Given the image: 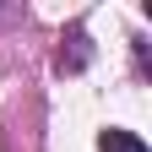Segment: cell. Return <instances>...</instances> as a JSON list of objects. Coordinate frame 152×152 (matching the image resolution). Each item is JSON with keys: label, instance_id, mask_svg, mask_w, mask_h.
Returning <instances> with one entry per match:
<instances>
[{"label": "cell", "instance_id": "obj_1", "mask_svg": "<svg viewBox=\"0 0 152 152\" xmlns=\"http://www.w3.org/2000/svg\"><path fill=\"white\" fill-rule=\"evenodd\" d=\"M98 152H147V141L130 136V130H103V136H98Z\"/></svg>", "mask_w": 152, "mask_h": 152}]
</instances>
